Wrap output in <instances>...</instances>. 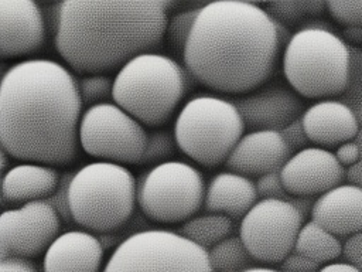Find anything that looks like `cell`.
Segmentation results:
<instances>
[{"label":"cell","instance_id":"6da1fadb","mask_svg":"<svg viewBox=\"0 0 362 272\" xmlns=\"http://www.w3.org/2000/svg\"><path fill=\"white\" fill-rule=\"evenodd\" d=\"M82 99L62 64L31 58L8 67L0 84V143L10 157L49 166L76 159Z\"/></svg>","mask_w":362,"mask_h":272},{"label":"cell","instance_id":"7a4b0ae2","mask_svg":"<svg viewBox=\"0 0 362 272\" xmlns=\"http://www.w3.org/2000/svg\"><path fill=\"white\" fill-rule=\"evenodd\" d=\"M281 47L277 23L264 7L216 0L199 7L182 60L205 88L245 95L267 82Z\"/></svg>","mask_w":362,"mask_h":272},{"label":"cell","instance_id":"3957f363","mask_svg":"<svg viewBox=\"0 0 362 272\" xmlns=\"http://www.w3.org/2000/svg\"><path fill=\"white\" fill-rule=\"evenodd\" d=\"M171 6L173 1L164 0H65L59 3L55 48L79 74L119 71L161 44Z\"/></svg>","mask_w":362,"mask_h":272},{"label":"cell","instance_id":"277c9868","mask_svg":"<svg viewBox=\"0 0 362 272\" xmlns=\"http://www.w3.org/2000/svg\"><path fill=\"white\" fill-rule=\"evenodd\" d=\"M327 21H311L296 33L283 51L287 84L310 99H332L351 79V50Z\"/></svg>","mask_w":362,"mask_h":272},{"label":"cell","instance_id":"5b68a950","mask_svg":"<svg viewBox=\"0 0 362 272\" xmlns=\"http://www.w3.org/2000/svg\"><path fill=\"white\" fill-rule=\"evenodd\" d=\"M187 88L181 65L158 52H143L126 62L113 79L115 103L140 123L158 128L167 123Z\"/></svg>","mask_w":362,"mask_h":272},{"label":"cell","instance_id":"8992f818","mask_svg":"<svg viewBox=\"0 0 362 272\" xmlns=\"http://www.w3.org/2000/svg\"><path fill=\"white\" fill-rule=\"evenodd\" d=\"M136 201L134 176L123 164L99 160L72 173L68 188L71 218L90 232L119 230L133 214Z\"/></svg>","mask_w":362,"mask_h":272},{"label":"cell","instance_id":"52a82bcc","mask_svg":"<svg viewBox=\"0 0 362 272\" xmlns=\"http://www.w3.org/2000/svg\"><path fill=\"white\" fill-rule=\"evenodd\" d=\"M246 126L238 106L216 95H197L187 101L174 122L177 147L205 167L226 163L245 135Z\"/></svg>","mask_w":362,"mask_h":272},{"label":"cell","instance_id":"ba28073f","mask_svg":"<svg viewBox=\"0 0 362 272\" xmlns=\"http://www.w3.org/2000/svg\"><path fill=\"white\" fill-rule=\"evenodd\" d=\"M102 272H215L208 251L182 234L143 230L126 237Z\"/></svg>","mask_w":362,"mask_h":272},{"label":"cell","instance_id":"9c48e42d","mask_svg":"<svg viewBox=\"0 0 362 272\" xmlns=\"http://www.w3.org/2000/svg\"><path fill=\"white\" fill-rule=\"evenodd\" d=\"M205 191L204 177L197 167L167 160L157 163L141 177L137 184V204L154 222H185L204 205Z\"/></svg>","mask_w":362,"mask_h":272},{"label":"cell","instance_id":"30bf717a","mask_svg":"<svg viewBox=\"0 0 362 272\" xmlns=\"http://www.w3.org/2000/svg\"><path fill=\"white\" fill-rule=\"evenodd\" d=\"M147 135L144 125L115 102L89 106L79 123V144L85 153L123 166L141 163Z\"/></svg>","mask_w":362,"mask_h":272},{"label":"cell","instance_id":"8fae6325","mask_svg":"<svg viewBox=\"0 0 362 272\" xmlns=\"http://www.w3.org/2000/svg\"><path fill=\"white\" fill-rule=\"evenodd\" d=\"M304 212L290 200L262 198L240 220L239 237L249 255L263 264H281L296 246Z\"/></svg>","mask_w":362,"mask_h":272},{"label":"cell","instance_id":"7c38bea8","mask_svg":"<svg viewBox=\"0 0 362 272\" xmlns=\"http://www.w3.org/2000/svg\"><path fill=\"white\" fill-rule=\"evenodd\" d=\"M61 217L47 201H31L0 215V254L34 258L45 252L59 235Z\"/></svg>","mask_w":362,"mask_h":272},{"label":"cell","instance_id":"4fadbf2b","mask_svg":"<svg viewBox=\"0 0 362 272\" xmlns=\"http://www.w3.org/2000/svg\"><path fill=\"white\" fill-rule=\"evenodd\" d=\"M280 177L290 197L310 198L342 184L346 170L329 149L308 146L291 154Z\"/></svg>","mask_w":362,"mask_h":272},{"label":"cell","instance_id":"5bb4252c","mask_svg":"<svg viewBox=\"0 0 362 272\" xmlns=\"http://www.w3.org/2000/svg\"><path fill=\"white\" fill-rule=\"evenodd\" d=\"M249 130H283L304 113L300 95L281 82L262 86L233 99Z\"/></svg>","mask_w":362,"mask_h":272},{"label":"cell","instance_id":"9a60e30c","mask_svg":"<svg viewBox=\"0 0 362 272\" xmlns=\"http://www.w3.org/2000/svg\"><path fill=\"white\" fill-rule=\"evenodd\" d=\"M47 23L31 0H0V55L17 58L37 52L45 41Z\"/></svg>","mask_w":362,"mask_h":272},{"label":"cell","instance_id":"2e32d148","mask_svg":"<svg viewBox=\"0 0 362 272\" xmlns=\"http://www.w3.org/2000/svg\"><path fill=\"white\" fill-rule=\"evenodd\" d=\"M291 154L280 132L249 130L240 137L225 164L242 176L260 177L280 171Z\"/></svg>","mask_w":362,"mask_h":272},{"label":"cell","instance_id":"e0dca14e","mask_svg":"<svg viewBox=\"0 0 362 272\" xmlns=\"http://www.w3.org/2000/svg\"><path fill=\"white\" fill-rule=\"evenodd\" d=\"M301 122L308 140L324 149L355 140L361 130L356 113L346 103L334 98L321 99L308 106Z\"/></svg>","mask_w":362,"mask_h":272},{"label":"cell","instance_id":"ac0fdd59","mask_svg":"<svg viewBox=\"0 0 362 272\" xmlns=\"http://www.w3.org/2000/svg\"><path fill=\"white\" fill-rule=\"evenodd\" d=\"M311 220L334 235L351 237L362 231V187L342 183L313 201Z\"/></svg>","mask_w":362,"mask_h":272},{"label":"cell","instance_id":"d6986e66","mask_svg":"<svg viewBox=\"0 0 362 272\" xmlns=\"http://www.w3.org/2000/svg\"><path fill=\"white\" fill-rule=\"evenodd\" d=\"M103 245L89 231L59 234L44 255V272H100Z\"/></svg>","mask_w":362,"mask_h":272},{"label":"cell","instance_id":"ffe728a7","mask_svg":"<svg viewBox=\"0 0 362 272\" xmlns=\"http://www.w3.org/2000/svg\"><path fill=\"white\" fill-rule=\"evenodd\" d=\"M61 181L54 166L23 162L10 167L3 176L1 196L6 203H31L49 198Z\"/></svg>","mask_w":362,"mask_h":272},{"label":"cell","instance_id":"44dd1931","mask_svg":"<svg viewBox=\"0 0 362 272\" xmlns=\"http://www.w3.org/2000/svg\"><path fill=\"white\" fill-rule=\"evenodd\" d=\"M256 200V184L249 177L235 171H222L209 180L204 208L208 212L223 214L230 220H242L257 203Z\"/></svg>","mask_w":362,"mask_h":272},{"label":"cell","instance_id":"7402d4cb","mask_svg":"<svg viewBox=\"0 0 362 272\" xmlns=\"http://www.w3.org/2000/svg\"><path fill=\"white\" fill-rule=\"evenodd\" d=\"M294 251L322 266L342 255V244L337 235L310 220L301 227Z\"/></svg>","mask_w":362,"mask_h":272},{"label":"cell","instance_id":"603a6c76","mask_svg":"<svg viewBox=\"0 0 362 272\" xmlns=\"http://www.w3.org/2000/svg\"><path fill=\"white\" fill-rule=\"evenodd\" d=\"M230 231L232 220L229 217L223 214L208 212L187 220L182 224L180 234L208 251L214 245L229 237Z\"/></svg>","mask_w":362,"mask_h":272},{"label":"cell","instance_id":"cb8c5ba5","mask_svg":"<svg viewBox=\"0 0 362 272\" xmlns=\"http://www.w3.org/2000/svg\"><path fill=\"white\" fill-rule=\"evenodd\" d=\"M209 262L218 272H240L252 258L240 237H226L208 249Z\"/></svg>","mask_w":362,"mask_h":272},{"label":"cell","instance_id":"d4e9b609","mask_svg":"<svg viewBox=\"0 0 362 272\" xmlns=\"http://www.w3.org/2000/svg\"><path fill=\"white\" fill-rule=\"evenodd\" d=\"M327 8V1L320 0H290V1H272L266 4L269 14L279 23L287 26L304 17H317Z\"/></svg>","mask_w":362,"mask_h":272},{"label":"cell","instance_id":"484cf974","mask_svg":"<svg viewBox=\"0 0 362 272\" xmlns=\"http://www.w3.org/2000/svg\"><path fill=\"white\" fill-rule=\"evenodd\" d=\"M199 7H192V8H188L184 11H178L168 18L167 28H165L167 40H168L171 48L175 52H181V55L184 52L189 31L192 28V24L195 21Z\"/></svg>","mask_w":362,"mask_h":272},{"label":"cell","instance_id":"4316f807","mask_svg":"<svg viewBox=\"0 0 362 272\" xmlns=\"http://www.w3.org/2000/svg\"><path fill=\"white\" fill-rule=\"evenodd\" d=\"M175 146H177V142L174 137V132L163 128L148 132L147 146H146L141 164L154 163V162H160V163L167 162L165 159L174 154Z\"/></svg>","mask_w":362,"mask_h":272},{"label":"cell","instance_id":"83f0119b","mask_svg":"<svg viewBox=\"0 0 362 272\" xmlns=\"http://www.w3.org/2000/svg\"><path fill=\"white\" fill-rule=\"evenodd\" d=\"M78 86L82 103L92 106L112 96L113 81L105 74H88L79 79Z\"/></svg>","mask_w":362,"mask_h":272},{"label":"cell","instance_id":"f1b7e54d","mask_svg":"<svg viewBox=\"0 0 362 272\" xmlns=\"http://www.w3.org/2000/svg\"><path fill=\"white\" fill-rule=\"evenodd\" d=\"M329 16L344 27H362V1H327Z\"/></svg>","mask_w":362,"mask_h":272},{"label":"cell","instance_id":"f546056e","mask_svg":"<svg viewBox=\"0 0 362 272\" xmlns=\"http://www.w3.org/2000/svg\"><path fill=\"white\" fill-rule=\"evenodd\" d=\"M256 190H257V196H260L262 198L288 200L287 197H290L283 186L280 171L267 173V174L260 176L256 181Z\"/></svg>","mask_w":362,"mask_h":272},{"label":"cell","instance_id":"4dcf8cb0","mask_svg":"<svg viewBox=\"0 0 362 272\" xmlns=\"http://www.w3.org/2000/svg\"><path fill=\"white\" fill-rule=\"evenodd\" d=\"M71 178H72L71 173L69 174L68 173L62 174L61 181L58 184V188L55 190V193L49 198L45 200L48 204H51L57 210V212L59 214V217L64 221L72 220L71 212H69V204H68V188H69Z\"/></svg>","mask_w":362,"mask_h":272},{"label":"cell","instance_id":"1f68e13d","mask_svg":"<svg viewBox=\"0 0 362 272\" xmlns=\"http://www.w3.org/2000/svg\"><path fill=\"white\" fill-rule=\"evenodd\" d=\"M283 139L286 140L287 146L290 147L291 152H298L301 149L308 147V137L305 135L301 118L296 119L294 122H291L288 126H286L283 130H280Z\"/></svg>","mask_w":362,"mask_h":272},{"label":"cell","instance_id":"d6a6232c","mask_svg":"<svg viewBox=\"0 0 362 272\" xmlns=\"http://www.w3.org/2000/svg\"><path fill=\"white\" fill-rule=\"evenodd\" d=\"M281 272H318L320 265L310 258L293 251L281 264Z\"/></svg>","mask_w":362,"mask_h":272},{"label":"cell","instance_id":"836d02e7","mask_svg":"<svg viewBox=\"0 0 362 272\" xmlns=\"http://www.w3.org/2000/svg\"><path fill=\"white\" fill-rule=\"evenodd\" d=\"M342 255L346 262L362 271V231L345 239L342 244Z\"/></svg>","mask_w":362,"mask_h":272},{"label":"cell","instance_id":"e575fe53","mask_svg":"<svg viewBox=\"0 0 362 272\" xmlns=\"http://www.w3.org/2000/svg\"><path fill=\"white\" fill-rule=\"evenodd\" d=\"M335 156L341 166L344 167H352L362 159V152L356 140H348L338 147H335Z\"/></svg>","mask_w":362,"mask_h":272},{"label":"cell","instance_id":"d590c367","mask_svg":"<svg viewBox=\"0 0 362 272\" xmlns=\"http://www.w3.org/2000/svg\"><path fill=\"white\" fill-rule=\"evenodd\" d=\"M0 272H37L35 266L25 258L8 256L0 262Z\"/></svg>","mask_w":362,"mask_h":272},{"label":"cell","instance_id":"8d00e7d4","mask_svg":"<svg viewBox=\"0 0 362 272\" xmlns=\"http://www.w3.org/2000/svg\"><path fill=\"white\" fill-rule=\"evenodd\" d=\"M318 272H362L356 266L351 265L349 262H331L322 265Z\"/></svg>","mask_w":362,"mask_h":272},{"label":"cell","instance_id":"74e56055","mask_svg":"<svg viewBox=\"0 0 362 272\" xmlns=\"http://www.w3.org/2000/svg\"><path fill=\"white\" fill-rule=\"evenodd\" d=\"M345 180H346V183H352V184L362 187V159L355 166H352L346 170Z\"/></svg>","mask_w":362,"mask_h":272},{"label":"cell","instance_id":"f35d334b","mask_svg":"<svg viewBox=\"0 0 362 272\" xmlns=\"http://www.w3.org/2000/svg\"><path fill=\"white\" fill-rule=\"evenodd\" d=\"M344 38L355 45H362V27H344Z\"/></svg>","mask_w":362,"mask_h":272},{"label":"cell","instance_id":"ab89813d","mask_svg":"<svg viewBox=\"0 0 362 272\" xmlns=\"http://www.w3.org/2000/svg\"><path fill=\"white\" fill-rule=\"evenodd\" d=\"M240 272H281V271H277V269H273L269 266H249Z\"/></svg>","mask_w":362,"mask_h":272},{"label":"cell","instance_id":"60d3db41","mask_svg":"<svg viewBox=\"0 0 362 272\" xmlns=\"http://www.w3.org/2000/svg\"><path fill=\"white\" fill-rule=\"evenodd\" d=\"M355 140L358 142V144H359V147H361V152H362V130H359V133H358V136H356Z\"/></svg>","mask_w":362,"mask_h":272}]
</instances>
